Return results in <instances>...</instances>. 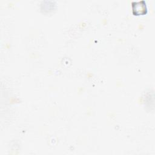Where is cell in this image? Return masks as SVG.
<instances>
[{
	"mask_svg": "<svg viewBox=\"0 0 155 155\" xmlns=\"http://www.w3.org/2000/svg\"><path fill=\"white\" fill-rule=\"evenodd\" d=\"M133 12L135 15H143L147 13V7L145 1H134L132 2Z\"/></svg>",
	"mask_w": 155,
	"mask_h": 155,
	"instance_id": "6da1fadb",
	"label": "cell"
}]
</instances>
